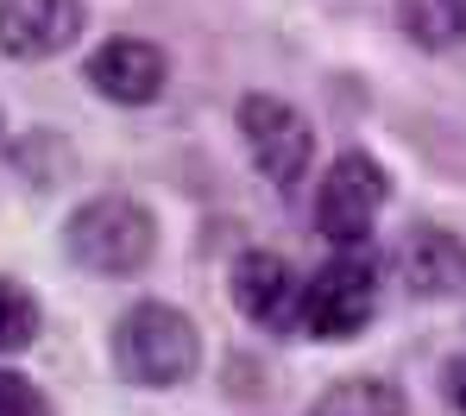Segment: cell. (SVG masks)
I'll return each instance as SVG.
<instances>
[{
    "instance_id": "1",
    "label": "cell",
    "mask_w": 466,
    "mask_h": 416,
    "mask_svg": "<svg viewBox=\"0 0 466 416\" xmlns=\"http://www.w3.org/2000/svg\"><path fill=\"white\" fill-rule=\"evenodd\" d=\"M114 366L139 391H177L202 366V334L177 303H133L114 322Z\"/></svg>"
},
{
    "instance_id": "2",
    "label": "cell",
    "mask_w": 466,
    "mask_h": 416,
    "mask_svg": "<svg viewBox=\"0 0 466 416\" xmlns=\"http://www.w3.org/2000/svg\"><path fill=\"white\" fill-rule=\"evenodd\" d=\"M64 252L95 278H133L157 252V221L133 196H88L64 221Z\"/></svg>"
},
{
    "instance_id": "3",
    "label": "cell",
    "mask_w": 466,
    "mask_h": 416,
    "mask_svg": "<svg viewBox=\"0 0 466 416\" xmlns=\"http://www.w3.org/2000/svg\"><path fill=\"white\" fill-rule=\"evenodd\" d=\"M379 309V265L366 252L340 247L309 284H303V303H297V322L315 340H353V334L372 322Z\"/></svg>"
},
{
    "instance_id": "4",
    "label": "cell",
    "mask_w": 466,
    "mask_h": 416,
    "mask_svg": "<svg viewBox=\"0 0 466 416\" xmlns=\"http://www.w3.org/2000/svg\"><path fill=\"white\" fill-rule=\"evenodd\" d=\"M385 202H390L385 165L366 158V152H340L334 165L321 170V189H315V228H321V240H334V247H366Z\"/></svg>"
},
{
    "instance_id": "5",
    "label": "cell",
    "mask_w": 466,
    "mask_h": 416,
    "mask_svg": "<svg viewBox=\"0 0 466 416\" xmlns=\"http://www.w3.org/2000/svg\"><path fill=\"white\" fill-rule=\"evenodd\" d=\"M239 139H246V158L265 170V183H278V189H297L315 158L309 120L284 95H246L239 101Z\"/></svg>"
},
{
    "instance_id": "6",
    "label": "cell",
    "mask_w": 466,
    "mask_h": 416,
    "mask_svg": "<svg viewBox=\"0 0 466 416\" xmlns=\"http://www.w3.org/2000/svg\"><path fill=\"white\" fill-rule=\"evenodd\" d=\"M82 0H0V57L45 64L82 38Z\"/></svg>"
},
{
    "instance_id": "7",
    "label": "cell",
    "mask_w": 466,
    "mask_h": 416,
    "mask_svg": "<svg viewBox=\"0 0 466 416\" xmlns=\"http://www.w3.org/2000/svg\"><path fill=\"white\" fill-rule=\"evenodd\" d=\"M228 290H233V309H239L246 322H258V329H284L290 309L303 303V284H297L290 259H284V252H265V247H246L233 259Z\"/></svg>"
},
{
    "instance_id": "8",
    "label": "cell",
    "mask_w": 466,
    "mask_h": 416,
    "mask_svg": "<svg viewBox=\"0 0 466 416\" xmlns=\"http://www.w3.org/2000/svg\"><path fill=\"white\" fill-rule=\"evenodd\" d=\"M164 76H170V64H164V51H157L152 38H107L88 57V88L107 95V101H120V107L157 101L164 95Z\"/></svg>"
},
{
    "instance_id": "9",
    "label": "cell",
    "mask_w": 466,
    "mask_h": 416,
    "mask_svg": "<svg viewBox=\"0 0 466 416\" xmlns=\"http://www.w3.org/2000/svg\"><path fill=\"white\" fill-rule=\"evenodd\" d=\"M397 278H403V290L422 297V303H441V297L466 290V247H461V234H448V228H435V221L410 228V234L397 240Z\"/></svg>"
},
{
    "instance_id": "10",
    "label": "cell",
    "mask_w": 466,
    "mask_h": 416,
    "mask_svg": "<svg viewBox=\"0 0 466 416\" xmlns=\"http://www.w3.org/2000/svg\"><path fill=\"white\" fill-rule=\"evenodd\" d=\"M309 416H410V404H403V391H397L390 379L353 372V379H334V385L315 398Z\"/></svg>"
},
{
    "instance_id": "11",
    "label": "cell",
    "mask_w": 466,
    "mask_h": 416,
    "mask_svg": "<svg viewBox=\"0 0 466 416\" xmlns=\"http://www.w3.org/2000/svg\"><path fill=\"white\" fill-rule=\"evenodd\" d=\"M397 19H403V38L422 45V51L466 45V0H403Z\"/></svg>"
},
{
    "instance_id": "12",
    "label": "cell",
    "mask_w": 466,
    "mask_h": 416,
    "mask_svg": "<svg viewBox=\"0 0 466 416\" xmlns=\"http://www.w3.org/2000/svg\"><path fill=\"white\" fill-rule=\"evenodd\" d=\"M38 340V297L13 278H0V360L25 353Z\"/></svg>"
},
{
    "instance_id": "13",
    "label": "cell",
    "mask_w": 466,
    "mask_h": 416,
    "mask_svg": "<svg viewBox=\"0 0 466 416\" xmlns=\"http://www.w3.org/2000/svg\"><path fill=\"white\" fill-rule=\"evenodd\" d=\"M0 416H51V404H45V391L32 379L0 372Z\"/></svg>"
},
{
    "instance_id": "14",
    "label": "cell",
    "mask_w": 466,
    "mask_h": 416,
    "mask_svg": "<svg viewBox=\"0 0 466 416\" xmlns=\"http://www.w3.org/2000/svg\"><path fill=\"white\" fill-rule=\"evenodd\" d=\"M441 404L466 416V353H454V360L441 366Z\"/></svg>"
}]
</instances>
